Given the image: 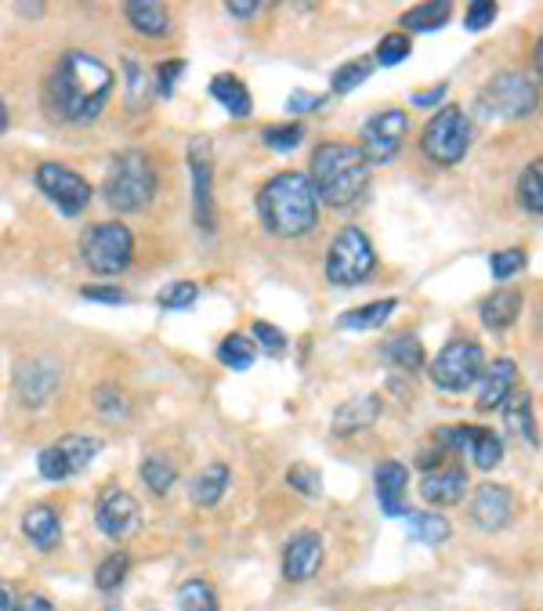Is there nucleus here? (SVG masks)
Here are the masks:
<instances>
[{
	"mask_svg": "<svg viewBox=\"0 0 543 611\" xmlns=\"http://www.w3.org/2000/svg\"><path fill=\"white\" fill-rule=\"evenodd\" d=\"M113 70L88 51L62 54L59 65L48 80V102L51 113L65 124H91L99 120L105 102L113 99Z\"/></svg>",
	"mask_w": 543,
	"mask_h": 611,
	"instance_id": "f257e3e1",
	"label": "nucleus"
},
{
	"mask_svg": "<svg viewBox=\"0 0 543 611\" xmlns=\"http://www.w3.org/2000/svg\"><path fill=\"white\" fill-rule=\"evenodd\" d=\"M257 214H262V225L268 232L279 239H297L311 232V225L319 217V199L311 193L308 174H276L257 196Z\"/></svg>",
	"mask_w": 543,
	"mask_h": 611,
	"instance_id": "f03ea898",
	"label": "nucleus"
},
{
	"mask_svg": "<svg viewBox=\"0 0 543 611\" xmlns=\"http://www.w3.org/2000/svg\"><path fill=\"white\" fill-rule=\"evenodd\" d=\"M311 193L330 207H351L370 188V159L362 148L345 142H326L311 153Z\"/></svg>",
	"mask_w": 543,
	"mask_h": 611,
	"instance_id": "7ed1b4c3",
	"label": "nucleus"
},
{
	"mask_svg": "<svg viewBox=\"0 0 543 611\" xmlns=\"http://www.w3.org/2000/svg\"><path fill=\"white\" fill-rule=\"evenodd\" d=\"M105 203L120 214H134V210H145L148 199L156 193V174L148 167L145 153L139 148H127L113 159V167L105 174Z\"/></svg>",
	"mask_w": 543,
	"mask_h": 611,
	"instance_id": "20e7f679",
	"label": "nucleus"
},
{
	"mask_svg": "<svg viewBox=\"0 0 543 611\" xmlns=\"http://www.w3.org/2000/svg\"><path fill=\"white\" fill-rule=\"evenodd\" d=\"M540 105V91L525 73H500L479 94V113L489 120H525Z\"/></svg>",
	"mask_w": 543,
	"mask_h": 611,
	"instance_id": "39448f33",
	"label": "nucleus"
},
{
	"mask_svg": "<svg viewBox=\"0 0 543 611\" xmlns=\"http://www.w3.org/2000/svg\"><path fill=\"white\" fill-rule=\"evenodd\" d=\"M420 148H424V156L431 163H439V167H453V163L464 159L471 148V120L464 108L445 105L442 113H434L424 127Z\"/></svg>",
	"mask_w": 543,
	"mask_h": 611,
	"instance_id": "423d86ee",
	"label": "nucleus"
},
{
	"mask_svg": "<svg viewBox=\"0 0 543 611\" xmlns=\"http://www.w3.org/2000/svg\"><path fill=\"white\" fill-rule=\"evenodd\" d=\"M80 253L94 276H120L134 257V236L127 232V225L116 221L91 225L80 239Z\"/></svg>",
	"mask_w": 543,
	"mask_h": 611,
	"instance_id": "0eeeda50",
	"label": "nucleus"
},
{
	"mask_svg": "<svg viewBox=\"0 0 543 611\" xmlns=\"http://www.w3.org/2000/svg\"><path fill=\"white\" fill-rule=\"evenodd\" d=\"M373 265H377V253L359 228H341L337 239L330 242V250H326V279L334 287H356V282L370 276Z\"/></svg>",
	"mask_w": 543,
	"mask_h": 611,
	"instance_id": "6e6552de",
	"label": "nucleus"
},
{
	"mask_svg": "<svg viewBox=\"0 0 543 611\" xmlns=\"http://www.w3.org/2000/svg\"><path fill=\"white\" fill-rule=\"evenodd\" d=\"M431 380L442 391H468L485 373V355L474 341H450L431 362Z\"/></svg>",
	"mask_w": 543,
	"mask_h": 611,
	"instance_id": "1a4fd4ad",
	"label": "nucleus"
},
{
	"mask_svg": "<svg viewBox=\"0 0 543 611\" xmlns=\"http://www.w3.org/2000/svg\"><path fill=\"white\" fill-rule=\"evenodd\" d=\"M37 185H40V193L54 203V207H59L62 214H70V217H76L80 210H88V203H91V185L80 178L76 170L62 167V163H40Z\"/></svg>",
	"mask_w": 543,
	"mask_h": 611,
	"instance_id": "9d476101",
	"label": "nucleus"
},
{
	"mask_svg": "<svg viewBox=\"0 0 543 611\" xmlns=\"http://www.w3.org/2000/svg\"><path fill=\"white\" fill-rule=\"evenodd\" d=\"M406 131H410V116L402 108H380L362 124V156L370 163H388L402 148Z\"/></svg>",
	"mask_w": 543,
	"mask_h": 611,
	"instance_id": "9b49d317",
	"label": "nucleus"
},
{
	"mask_svg": "<svg viewBox=\"0 0 543 611\" xmlns=\"http://www.w3.org/2000/svg\"><path fill=\"white\" fill-rule=\"evenodd\" d=\"M62 384V370L54 359H22L16 365V395L22 405H30V410H40V405H48L51 395L59 391Z\"/></svg>",
	"mask_w": 543,
	"mask_h": 611,
	"instance_id": "f8f14e48",
	"label": "nucleus"
},
{
	"mask_svg": "<svg viewBox=\"0 0 543 611\" xmlns=\"http://www.w3.org/2000/svg\"><path fill=\"white\" fill-rule=\"evenodd\" d=\"M94 521H99V528L109 539H127L131 532H139V525H142L139 499L124 493V488H109V493L99 499Z\"/></svg>",
	"mask_w": 543,
	"mask_h": 611,
	"instance_id": "ddd939ff",
	"label": "nucleus"
},
{
	"mask_svg": "<svg viewBox=\"0 0 543 611\" xmlns=\"http://www.w3.org/2000/svg\"><path fill=\"white\" fill-rule=\"evenodd\" d=\"M188 170H193V199H196V225L203 232L214 228V167L211 148L203 138L188 145Z\"/></svg>",
	"mask_w": 543,
	"mask_h": 611,
	"instance_id": "4468645a",
	"label": "nucleus"
},
{
	"mask_svg": "<svg viewBox=\"0 0 543 611\" xmlns=\"http://www.w3.org/2000/svg\"><path fill=\"white\" fill-rule=\"evenodd\" d=\"M514 514V499L504 485H479V493L471 499V521L482 532H500Z\"/></svg>",
	"mask_w": 543,
	"mask_h": 611,
	"instance_id": "2eb2a0df",
	"label": "nucleus"
},
{
	"mask_svg": "<svg viewBox=\"0 0 543 611\" xmlns=\"http://www.w3.org/2000/svg\"><path fill=\"white\" fill-rule=\"evenodd\" d=\"M322 565V536L319 532H301L287 542L283 550V576L290 582H305L319 572Z\"/></svg>",
	"mask_w": 543,
	"mask_h": 611,
	"instance_id": "dca6fc26",
	"label": "nucleus"
},
{
	"mask_svg": "<svg viewBox=\"0 0 543 611\" xmlns=\"http://www.w3.org/2000/svg\"><path fill=\"white\" fill-rule=\"evenodd\" d=\"M406 485H410V474H406L402 464L396 459H385V464L377 467L373 474V488H377V504L380 510L388 514V518H402L406 510Z\"/></svg>",
	"mask_w": 543,
	"mask_h": 611,
	"instance_id": "f3484780",
	"label": "nucleus"
},
{
	"mask_svg": "<svg viewBox=\"0 0 543 611\" xmlns=\"http://www.w3.org/2000/svg\"><path fill=\"white\" fill-rule=\"evenodd\" d=\"M468 493V474L464 467H442L424 478V485H420V496L428 499V504L434 507H453L460 504Z\"/></svg>",
	"mask_w": 543,
	"mask_h": 611,
	"instance_id": "a211bd4d",
	"label": "nucleus"
},
{
	"mask_svg": "<svg viewBox=\"0 0 543 611\" xmlns=\"http://www.w3.org/2000/svg\"><path fill=\"white\" fill-rule=\"evenodd\" d=\"M22 532H25V539H30L37 550H54V547H59V539H62V521H59V514H54L48 504H40V507L25 510Z\"/></svg>",
	"mask_w": 543,
	"mask_h": 611,
	"instance_id": "6ab92c4d",
	"label": "nucleus"
},
{
	"mask_svg": "<svg viewBox=\"0 0 543 611\" xmlns=\"http://www.w3.org/2000/svg\"><path fill=\"white\" fill-rule=\"evenodd\" d=\"M514 380H519V370H514L511 359H496L493 365L485 370V384H482V395H479V410L489 413L496 405H504L508 395L514 391Z\"/></svg>",
	"mask_w": 543,
	"mask_h": 611,
	"instance_id": "aec40b11",
	"label": "nucleus"
},
{
	"mask_svg": "<svg viewBox=\"0 0 543 611\" xmlns=\"http://www.w3.org/2000/svg\"><path fill=\"white\" fill-rule=\"evenodd\" d=\"M519 315H522V293H514V290H496L493 297H485L482 301V325L493 333L514 325Z\"/></svg>",
	"mask_w": 543,
	"mask_h": 611,
	"instance_id": "412c9836",
	"label": "nucleus"
},
{
	"mask_svg": "<svg viewBox=\"0 0 543 611\" xmlns=\"http://www.w3.org/2000/svg\"><path fill=\"white\" fill-rule=\"evenodd\" d=\"M380 416V398L377 395H359L348 398L341 410L334 413V431L337 434H356L362 427H370L373 420Z\"/></svg>",
	"mask_w": 543,
	"mask_h": 611,
	"instance_id": "4be33fe9",
	"label": "nucleus"
},
{
	"mask_svg": "<svg viewBox=\"0 0 543 611\" xmlns=\"http://www.w3.org/2000/svg\"><path fill=\"white\" fill-rule=\"evenodd\" d=\"M211 94H214V102L222 105L228 116H236V120L250 116L254 102H250V91L243 87L239 76H228V73L214 76V80H211Z\"/></svg>",
	"mask_w": 543,
	"mask_h": 611,
	"instance_id": "5701e85b",
	"label": "nucleus"
},
{
	"mask_svg": "<svg viewBox=\"0 0 543 611\" xmlns=\"http://www.w3.org/2000/svg\"><path fill=\"white\" fill-rule=\"evenodd\" d=\"M504 424L511 434H519L525 442H540L536 434V420H533V398H529V391H511L508 402H504Z\"/></svg>",
	"mask_w": 543,
	"mask_h": 611,
	"instance_id": "b1692460",
	"label": "nucleus"
},
{
	"mask_svg": "<svg viewBox=\"0 0 543 611\" xmlns=\"http://www.w3.org/2000/svg\"><path fill=\"white\" fill-rule=\"evenodd\" d=\"M233 485V474H228V467L225 464H211V467H203L196 478H193V504L196 507H214L217 499L225 496V488Z\"/></svg>",
	"mask_w": 543,
	"mask_h": 611,
	"instance_id": "393cba45",
	"label": "nucleus"
},
{
	"mask_svg": "<svg viewBox=\"0 0 543 611\" xmlns=\"http://www.w3.org/2000/svg\"><path fill=\"white\" fill-rule=\"evenodd\" d=\"M124 15H127V22L134 25V30L145 33V37H163L171 30L167 8L156 4V0H131V4L124 8Z\"/></svg>",
	"mask_w": 543,
	"mask_h": 611,
	"instance_id": "a878e982",
	"label": "nucleus"
},
{
	"mask_svg": "<svg viewBox=\"0 0 543 611\" xmlns=\"http://www.w3.org/2000/svg\"><path fill=\"white\" fill-rule=\"evenodd\" d=\"M406 528H410V536L417 542H424V547H439V542L450 539V521L431 510H410L406 514Z\"/></svg>",
	"mask_w": 543,
	"mask_h": 611,
	"instance_id": "bb28decb",
	"label": "nucleus"
},
{
	"mask_svg": "<svg viewBox=\"0 0 543 611\" xmlns=\"http://www.w3.org/2000/svg\"><path fill=\"white\" fill-rule=\"evenodd\" d=\"M399 308L396 297H388V301H373V304H362L356 311H345L341 319H337V325L341 330H377V325H385L391 319V311Z\"/></svg>",
	"mask_w": 543,
	"mask_h": 611,
	"instance_id": "cd10ccee",
	"label": "nucleus"
},
{
	"mask_svg": "<svg viewBox=\"0 0 543 611\" xmlns=\"http://www.w3.org/2000/svg\"><path fill=\"white\" fill-rule=\"evenodd\" d=\"M468 456L474 459V467H479V470H493L500 459H504V442H500L493 431L471 427V434H468Z\"/></svg>",
	"mask_w": 543,
	"mask_h": 611,
	"instance_id": "c85d7f7f",
	"label": "nucleus"
},
{
	"mask_svg": "<svg viewBox=\"0 0 543 611\" xmlns=\"http://www.w3.org/2000/svg\"><path fill=\"white\" fill-rule=\"evenodd\" d=\"M450 4L439 0V4H420L413 11H406L402 15V30L406 33H431V30H442L445 22H450Z\"/></svg>",
	"mask_w": 543,
	"mask_h": 611,
	"instance_id": "c756f323",
	"label": "nucleus"
},
{
	"mask_svg": "<svg viewBox=\"0 0 543 611\" xmlns=\"http://www.w3.org/2000/svg\"><path fill=\"white\" fill-rule=\"evenodd\" d=\"M380 355H385L391 365H396V370H420V365H424V348H420V341L417 336H391V341L380 348Z\"/></svg>",
	"mask_w": 543,
	"mask_h": 611,
	"instance_id": "7c9ffc66",
	"label": "nucleus"
},
{
	"mask_svg": "<svg viewBox=\"0 0 543 611\" xmlns=\"http://www.w3.org/2000/svg\"><path fill=\"white\" fill-rule=\"evenodd\" d=\"M519 203L529 214L543 217V159H533L519 178Z\"/></svg>",
	"mask_w": 543,
	"mask_h": 611,
	"instance_id": "2f4dec72",
	"label": "nucleus"
},
{
	"mask_svg": "<svg viewBox=\"0 0 543 611\" xmlns=\"http://www.w3.org/2000/svg\"><path fill=\"white\" fill-rule=\"evenodd\" d=\"M54 445H59V449L65 453V459H70L73 474H80L94 456L102 453V438H88V434H70V438H62Z\"/></svg>",
	"mask_w": 543,
	"mask_h": 611,
	"instance_id": "473e14b6",
	"label": "nucleus"
},
{
	"mask_svg": "<svg viewBox=\"0 0 543 611\" xmlns=\"http://www.w3.org/2000/svg\"><path fill=\"white\" fill-rule=\"evenodd\" d=\"M217 359H222V362L228 365V370L243 373V370H250V365H254L257 348H254V341H247L243 333H233V336H225L222 348H217Z\"/></svg>",
	"mask_w": 543,
	"mask_h": 611,
	"instance_id": "72a5a7b5",
	"label": "nucleus"
},
{
	"mask_svg": "<svg viewBox=\"0 0 543 611\" xmlns=\"http://www.w3.org/2000/svg\"><path fill=\"white\" fill-rule=\"evenodd\" d=\"M178 611H217V593L211 582L188 579L178 590Z\"/></svg>",
	"mask_w": 543,
	"mask_h": 611,
	"instance_id": "f704fd0d",
	"label": "nucleus"
},
{
	"mask_svg": "<svg viewBox=\"0 0 543 611\" xmlns=\"http://www.w3.org/2000/svg\"><path fill=\"white\" fill-rule=\"evenodd\" d=\"M142 478L156 496H167L171 485L178 481V467H174L171 459H163V456H148L142 464Z\"/></svg>",
	"mask_w": 543,
	"mask_h": 611,
	"instance_id": "c9c22d12",
	"label": "nucleus"
},
{
	"mask_svg": "<svg viewBox=\"0 0 543 611\" xmlns=\"http://www.w3.org/2000/svg\"><path fill=\"white\" fill-rule=\"evenodd\" d=\"M131 572V558L124 550L120 553H109V558L99 565V572H94V587L105 590V593H113L116 587H124V579Z\"/></svg>",
	"mask_w": 543,
	"mask_h": 611,
	"instance_id": "e433bc0d",
	"label": "nucleus"
},
{
	"mask_svg": "<svg viewBox=\"0 0 543 611\" xmlns=\"http://www.w3.org/2000/svg\"><path fill=\"white\" fill-rule=\"evenodd\" d=\"M196 297H199V290H196V282H167L160 293H156V304L163 308V311H185V308H193L196 304Z\"/></svg>",
	"mask_w": 543,
	"mask_h": 611,
	"instance_id": "4c0bfd02",
	"label": "nucleus"
},
{
	"mask_svg": "<svg viewBox=\"0 0 543 611\" xmlns=\"http://www.w3.org/2000/svg\"><path fill=\"white\" fill-rule=\"evenodd\" d=\"M370 73H373V59H356V62H348V65H341V70L334 73L330 87L337 94H348V91H356Z\"/></svg>",
	"mask_w": 543,
	"mask_h": 611,
	"instance_id": "58836bf2",
	"label": "nucleus"
},
{
	"mask_svg": "<svg viewBox=\"0 0 543 611\" xmlns=\"http://www.w3.org/2000/svg\"><path fill=\"white\" fill-rule=\"evenodd\" d=\"M410 51H413L410 37H406V33H388L377 44V51H373V65H399V62L410 59Z\"/></svg>",
	"mask_w": 543,
	"mask_h": 611,
	"instance_id": "ea45409f",
	"label": "nucleus"
},
{
	"mask_svg": "<svg viewBox=\"0 0 543 611\" xmlns=\"http://www.w3.org/2000/svg\"><path fill=\"white\" fill-rule=\"evenodd\" d=\"M40 474H44L48 481H65V478H73L70 459H65V453L59 449V445H48V449L40 453Z\"/></svg>",
	"mask_w": 543,
	"mask_h": 611,
	"instance_id": "a19ab883",
	"label": "nucleus"
},
{
	"mask_svg": "<svg viewBox=\"0 0 543 611\" xmlns=\"http://www.w3.org/2000/svg\"><path fill=\"white\" fill-rule=\"evenodd\" d=\"M94 405H99V413L105 420H127V398H124V391H116V387H99L94 391Z\"/></svg>",
	"mask_w": 543,
	"mask_h": 611,
	"instance_id": "79ce46f5",
	"label": "nucleus"
},
{
	"mask_svg": "<svg viewBox=\"0 0 543 611\" xmlns=\"http://www.w3.org/2000/svg\"><path fill=\"white\" fill-rule=\"evenodd\" d=\"M525 261H529L525 250L514 247V250H500V253H493V261H489V268H493V279L504 282V279H511V276H514V271H522V268H525Z\"/></svg>",
	"mask_w": 543,
	"mask_h": 611,
	"instance_id": "37998d69",
	"label": "nucleus"
},
{
	"mask_svg": "<svg viewBox=\"0 0 543 611\" xmlns=\"http://www.w3.org/2000/svg\"><path fill=\"white\" fill-rule=\"evenodd\" d=\"M254 336H257V344H262L265 355L272 359H279L283 351H287V336H283L276 325H268V322H254Z\"/></svg>",
	"mask_w": 543,
	"mask_h": 611,
	"instance_id": "c03bdc74",
	"label": "nucleus"
},
{
	"mask_svg": "<svg viewBox=\"0 0 543 611\" xmlns=\"http://www.w3.org/2000/svg\"><path fill=\"white\" fill-rule=\"evenodd\" d=\"M287 481H290L294 493H301V496H319V493H322L319 470H311V467H290Z\"/></svg>",
	"mask_w": 543,
	"mask_h": 611,
	"instance_id": "a18cd8bd",
	"label": "nucleus"
},
{
	"mask_svg": "<svg viewBox=\"0 0 543 611\" xmlns=\"http://www.w3.org/2000/svg\"><path fill=\"white\" fill-rule=\"evenodd\" d=\"M305 138L301 127H268L265 131V145L276 148V153H290V148H297Z\"/></svg>",
	"mask_w": 543,
	"mask_h": 611,
	"instance_id": "49530a36",
	"label": "nucleus"
},
{
	"mask_svg": "<svg viewBox=\"0 0 543 611\" xmlns=\"http://www.w3.org/2000/svg\"><path fill=\"white\" fill-rule=\"evenodd\" d=\"M493 19H496V4H493V0H474V4L468 8V15H464V25H468L471 33H479Z\"/></svg>",
	"mask_w": 543,
	"mask_h": 611,
	"instance_id": "de8ad7c7",
	"label": "nucleus"
},
{
	"mask_svg": "<svg viewBox=\"0 0 543 611\" xmlns=\"http://www.w3.org/2000/svg\"><path fill=\"white\" fill-rule=\"evenodd\" d=\"M124 73H127V102L131 105H142V99H145V73H142V65L134 62V59H127L124 62Z\"/></svg>",
	"mask_w": 543,
	"mask_h": 611,
	"instance_id": "09e8293b",
	"label": "nucleus"
},
{
	"mask_svg": "<svg viewBox=\"0 0 543 611\" xmlns=\"http://www.w3.org/2000/svg\"><path fill=\"white\" fill-rule=\"evenodd\" d=\"M80 297H84V301H102V304H124L127 301V293L116 290V287H88V290H80Z\"/></svg>",
	"mask_w": 543,
	"mask_h": 611,
	"instance_id": "8fccbe9b",
	"label": "nucleus"
},
{
	"mask_svg": "<svg viewBox=\"0 0 543 611\" xmlns=\"http://www.w3.org/2000/svg\"><path fill=\"white\" fill-rule=\"evenodd\" d=\"M182 70H185L182 62H163L160 70H156V76H160V94H163V99H171V91H174V84H178Z\"/></svg>",
	"mask_w": 543,
	"mask_h": 611,
	"instance_id": "3c124183",
	"label": "nucleus"
},
{
	"mask_svg": "<svg viewBox=\"0 0 543 611\" xmlns=\"http://www.w3.org/2000/svg\"><path fill=\"white\" fill-rule=\"evenodd\" d=\"M322 105H326L322 94H308V91H294L287 102L290 113H311V108H322Z\"/></svg>",
	"mask_w": 543,
	"mask_h": 611,
	"instance_id": "603ef678",
	"label": "nucleus"
},
{
	"mask_svg": "<svg viewBox=\"0 0 543 611\" xmlns=\"http://www.w3.org/2000/svg\"><path fill=\"white\" fill-rule=\"evenodd\" d=\"M442 99H445V84L428 87V91H417V94H413V105H439Z\"/></svg>",
	"mask_w": 543,
	"mask_h": 611,
	"instance_id": "864d4df0",
	"label": "nucleus"
},
{
	"mask_svg": "<svg viewBox=\"0 0 543 611\" xmlns=\"http://www.w3.org/2000/svg\"><path fill=\"white\" fill-rule=\"evenodd\" d=\"M19 611H54V604L48 601V597L30 593V597H22V601H19Z\"/></svg>",
	"mask_w": 543,
	"mask_h": 611,
	"instance_id": "5fc2aeb1",
	"label": "nucleus"
},
{
	"mask_svg": "<svg viewBox=\"0 0 543 611\" xmlns=\"http://www.w3.org/2000/svg\"><path fill=\"white\" fill-rule=\"evenodd\" d=\"M225 11L228 15H236V19H250V15L262 11V4H243V0H233V4H225Z\"/></svg>",
	"mask_w": 543,
	"mask_h": 611,
	"instance_id": "6e6d98bb",
	"label": "nucleus"
},
{
	"mask_svg": "<svg viewBox=\"0 0 543 611\" xmlns=\"http://www.w3.org/2000/svg\"><path fill=\"white\" fill-rule=\"evenodd\" d=\"M0 611H19L16 597H11V590H8V587H0Z\"/></svg>",
	"mask_w": 543,
	"mask_h": 611,
	"instance_id": "4d7b16f0",
	"label": "nucleus"
},
{
	"mask_svg": "<svg viewBox=\"0 0 543 611\" xmlns=\"http://www.w3.org/2000/svg\"><path fill=\"white\" fill-rule=\"evenodd\" d=\"M533 62H536V73L543 76V33H540V40H536V51H533Z\"/></svg>",
	"mask_w": 543,
	"mask_h": 611,
	"instance_id": "13d9d810",
	"label": "nucleus"
},
{
	"mask_svg": "<svg viewBox=\"0 0 543 611\" xmlns=\"http://www.w3.org/2000/svg\"><path fill=\"white\" fill-rule=\"evenodd\" d=\"M439 459H442L439 453H420V467H431V464L439 467Z\"/></svg>",
	"mask_w": 543,
	"mask_h": 611,
	"instance_id": "bf43d9fd",
	"label": "nucleus"
},
{
	"mask_svg": "<svg viewBox=\"0 0 543 611\" xmlns=\"http://www.w3.org/2000/svg\"><path fill=\"white\" fill-rule=\"evenodd\" d=\"M4 131H8V105L0 102V134H4Z\"/></svg>",
	"mask_w": 543,
	"mask_h": 611,
	"instance_id": "052dcab7",
	"label": "nucleus"
}]
</instances>
